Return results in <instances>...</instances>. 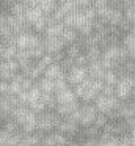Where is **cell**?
Here are the masks:
<instances>
[{"label": "cell", "mask_w": 135, "mask_h": 146, "mask_svg": "<svg viewBox=\"0 0 135 146\" xmlns=\"http://www.w3.org/2000/svg\"><path fill=\"white\" fill-rule=\"evenodd\" d=\"M127 60H129V57L121 46H110V47L102 50L100 63L104 64V68L107 71L108 69L110 71H119Z\"/></svg>", "instance_id": "1"}, {"label": "cell", "mask_w": 135, "mask_h": 146, "mask_svg": "<svg viewBox=\"0 0 135 146\" xmlns=\"http://www.w3.org/2000/svg\"><path fill=\"white\" fill-rule=\"evenodd\" d=\"M102 86H104L102 80H93V79L88 77L83 83H80V85H77V86H72V90H74V94L77 99L83 101L85 104H91V102H94L96 98L100 94Z\"/></svg>", "instance_id": "2"}, {"label": "cell", "mask_w": 135, "mask_h": 146, "mask_svg": "<svg viewBox=\"0 0 135 146\" xmlns=\"http://www.w3.org/2000/svg\"><path fill=\"white\" fill-rule=\"evenodd\" d=\"M97 113H99V111L96 110L94 104H83V105H80V107H78V110L75 111V113L72 115L69 119L78 121V123L83 124V126H90V124L94 123Z\"/></svg>", "instance_id": "3"}, {"label": "cell", "mask_w": 135, "mask_h": 146, "mask_svg": "<svg viewBox=\"0 0 135 146\" xmlns=\"http://www.w3.org/2000/svg\"><path fill=\"white\" fill-rule=\"evenodd\" d=\"M132 85H134V76H119L115 85V96L119 101H129L132 98Z\"/></svg>", "instance_id": "4"}, {"label": "cell", "mask_w": 135, "mask_h": 146, "mask_svg": "<svg viewBox=\"0 0 135 146\" xmlns=\"http://www.w3.org/2000/svg\"><path fill=\"white\" fill-rule=\"evenodd\" d=\"M119 102H121V101H119L116 96L99 94L96 98V101H94V107H96V110L99 111V113H104V115L108 116V115L119 105Z\"/></svg>", "instance_id": "5"}, {"label": "cell", "mask_w": 135, "mask_h": 146, "mask_svg": "<svg viewBox=\"0 0 135 146\" xmlns=\"http://www.w3.org/2000/svg\"><path fill=\"white\" fill-rule=\"evenodd\" d=\"M86 79H88L86 68L72 66L71 69L66 72V80H68L69 86H77V85H80V83H83Z\"/></svg>", "instance_id": "6"}, {"label": "cell", "mask_w": 135, "mask_h": 146, "mask_svg": "<svg viewBox=\"0 0 135 146\" xmlns=\"http://www.w3.org/2000/svg\"><path fill=\"white\" fill-rule=\"evenodd\" d=\"M19 72H21V68L16 60H8L0 63V74H2V80H5V82H11L13 77Z\"/></svg>", "instance_id": "7"}, {"label": "cell", "mask_w": 135, "mask_h": 146, "mask_svg": "<svg viewBox=\"0 0 135 146\" xmlns=\"http://www.w3.org/2000/svg\"><path fill=\"white\" fill-rule=\"evenodd\" d=\"M43 46L46 54H50V55L65 52V47H66L61 38H47V36H43Z\"/></svg>", "instance_id": "8"}, {"label": "cell", "mask_w": 135, "mask_h": 146, "mask_svg": "<svg viewBox=\"0 0 135 146\" xmlns=\"http://www.w3.org/2000/svg\"><path fill=\"white\" fill-rule=\"evenodd\" d=\"M36 124L41 127V129L47 130L52 126L60 124V115L58 113H41L39 118L36 119Z\"/></svg>", "instance_id": "9"}, {"label": "cell", "mask_w": 135, "mask_h": 146, "mask_svg": "<svg viewBox=\"0 0 135 146\" xmlns=\"http://www.w3.org/2000/svg\"><path fill=\"white\" fill-rule=\"evenodd\" d=\"M121 47L126 50L129 58H135V35L130 32H126L121 38Z\"/></svg>", "instance_id": "10"}, {"label": "cell", "mask_w": 135, "mask_h": 146, "mask_svg": "<svg viewBox=\"0 0 135 146\" xmlns=\"http://www.w3.org/2000/svg\"><path fill=\"white\" fill-rule=\"evenodd\" d=\"M88 71V77L93 80H104V76H105L107 69L104 68V64L100 61H96V63H90L86 66Z\"/></svg>", "instance_id": "11"}, {"label": "cell", "mask_w": 135, "mask_h": 146, "mask_svg": "<svg viewBox=\"0 0 135 146\" xmlns=\"http://www.w3.org/2000/svg\"><path fill=\"white\" fill-rule=\"evenodd\" d=\"M55 98H57V104H58V105L72 104V102L78 101V99L75 98L74 90H72L71 86H69V88H66V90H63V91H60V93H57V94H55Z\"/></svg>", "instance_id": "12"}, {"label": "cell", "mask_w": 135, "mask_h": 146, "mask_svg": "<svg viewBox=\"0 0 135 146\" xmlns=\"http://www.w3.org/2000/svg\"><path fill=\"white\" fill-rule=\"evenodd\" d=\"M43 77L50 79V80H60V79H65L66 77V72L63 71V68L60 66L58 63H53V64H50V66L46 69V72H44Z\"/></svg>", "instance_id": "13"}, {"label": "cell", "mask_w": 135, "mask_h": 146, "mask_svg": "<svg viewBox=\"0 0 135 146\" xmlns=\"http://www.w3.org/2000/svg\"><path fill=\"white\" fill-rule=\"evenodd\" d=\"M57 11L61 14V17H65L68 14H72L75 11H78V8H77L74 0H60L58 7H57Z\"/></svg>", "instance_id": "14"}, {"label": "cell", "mask_w": 135, "mask_h": 146, "mask_svg": "<svg viewBox=\"0 0 135 146\" xmlns=\"http://www.w3.org/2000/svg\"><path fill=\"white\" fill-rule=\"evenodd\" d=\"M78 102H72V104H65V105H57V113L60 115V116H66V118H71L72 115L75 113V111L78 110Z\"/></svg>", "instance_id": "15"}, {"label": "cell", "mask_w": 135, "mask_h": 146, "mask_svg": "<svg viewBox=\"0 0 135 146\" xmlns=\"http://www.w3.org/2000/svg\"><path fill=\"white\" fill-rule=\"evenodd\" d=\"M58 7V0H38V8L41 10V13L44 16H49Z\"/></svg>", "instance_id": "16"}, {"label": "cell", "mask_w": 135, "mask_h": 146, "mask_svg": "<svg viewBox=\"0 0 135 146\" xmlns=\"http://www.w3.org/2000/svg\"><path fill=\"white\" fill-rule=\"evenodd\" d=\"M85 57L88 60V64L90 63H96V61H100L102 58V49L97 47V46H93V47H86L83 50Z\"/></svg>", "instance_id": "17"}, {"label": "cell", "mask_w": 135, "mask_h": 146, "mask_svg": "<svg viewBox=\"0 0 135 146\" xmlns=\"http://www.w3.org/2000/svg\"><path fill=\"white\" fill-rule=\"evenodd\" d=\"M35 85L41 90V93H50V94H55V82L46 77H41L38 82H35Z\"/></svg>", "instance_id": "18"}, {"label": "cell", "mask_w": 135, "mask_h": 146, "mask_svg": "<svg viewBox=\"0 0 135 146\" xmlns=\"http://www.w3.org/2000/svg\"><path fill=\"white\" fill-rule=\"evenodd\" d=\"M44 17V14L41 13L39 8H33V10H27L25 11V22L28 24V27H33L38 21H41Z\"/></svg>", "instance_id": "19"}, {"label": "cell", "mask_w": 135, "mask_h": 146, "mask_svg": "<svg viewBox=\"0 0 135 146\" xmlns=\"http://www.w3.org/2000/svg\"><path fill=\"white\" fill-rule=\"evenodd\" d=\"M78 38H80V36H78L77 30L66 29L65 27V30H63V33H61V39H63V42H65V46H71V44H74V42H77Z\"/></svg>", "instance_id": "20"}, {"label": "cell", "mask_w": 135, "mask_h": 146, "mask_svg": "<svg viewBox=\"0 0 135 146\" xmlns=\"http://www.w3.org/2000/svg\"><path fill=\"white\" fill-rule=\"evenodd\" d=\"M63 30H65L63 22H60V24H50V25H47L46 32H44V36H47V38H61Z\"/></svg>", "instance_id": "21"}, {"label": "cell", "mask_w": 135, "mask_h": 146, "mask_svg": "<svg viewBox=\"0 0 135 146\" xmlns=\"http://www.w3.org/2000/svg\"><path fill=\"white\" fill-rule=\"evenodd\" d=\"M16 55H17V47L16 46H5L0 57H2L3 61H8V60H14Z\"/></svg>", "instance_id": "22"}, {"label": "cell", "mask_w": 135, "mask_h": 146, "mask_svg": "<svg viewBox=\"0 0 135 146\" xmlns=\"http://www.w3.org/2000/svg\"><path fill=\"white\" fill-rule=\"evenodd\" d=\"M118 79H119L118 72H116V71H110V69H108V71L105 72V76H104V80H102V82L105 83V85L115 86L116 82H118Z\"/></svg>", "instance_id": "23"}, {"label": "cell", "mask_w": 135, "mask_h": 146, "mask_svg": "<svg viewBox=\"0 0 135 146\" xmlns=\"http://www.w3.org/2000/svg\"><path fill=\"white\" fill-rule=\"evenodd\" d=\"M60 129H61L63 132H74V130L77 129V124H75L74 119H68V121L60 124Z\"/></svg>", "instance_id": "24"}, {"label": "cell", "mask_w": 135, "mask_h": 146, "mask_svg": "<svg viewBox=\"0 0 135 146\" xmlns=\"http://www.w3.org/2000/svg\"><path fill=\"white\" fill-rule=\"evenodd\" d=\"M74 2H75V5H77L78 11L86 10V8L93 7V0H74Z\"/></svg>", "instance_id": "25"}, {"label": "cell", "mask_w": 135, "mask_h": 146, "mask_svg": "<svg viewBox=\"0 0 135 146\" xmlns=\"http://www.w3.org/2000/svg\"><path fill=\"white\" fill-rule=\"evenodd\" d=\"M105 7H110L108 0H93V8L96 11L102 10V8H105Z\"/></svg>", "instance_id": "26"}, {"label": "cell", "mask_w": 135, "mask_h": 146, "mask_svg": "<svg viewBox=\"0 0 135 146\" xmlns=\"http://www.w3.org/2000/svg\"><path fill=\"white\" fill-rule=\"evenodd\" d=\"M9 94V82H5V80H0V96L5 98V96Z\"/></svg>", "instance_id": "27"}, {"label": "cell", "mask_w": 135, "mask_h": 146, "mask_svg": "<svg viewBox=\"0 0 135 146\" xmlns=\"http://www.w3.org/2000/svg\"><path fill=\"white\" fill-rule=\"evenodd\" d=\"M24 7L27 10H33V8H38V0H21Z\"/></svg>", "instance_id": "28"}, {"label": "cell", "mask_w": 135, "mask_h": 146, "mask_svg": "<svg viewBox=\"0 0 135 146\" xmlns=\"http://www.w3.org/2000/svg\"><path fill=\"white\" fill-rule=\"evenodd\" d=\"M108 3L112 5V7L121 8V3H122V0H108Z\"/></svg>", "instance_id": "29"}, {"label": "cell", "mask_w": 135, "mask_h": 146, "mask_svg": "<svg viewBox=\"0 0 135 146\" xmlns=\"http://www.w3.org/2000/svg\"><path fill=\"white\" fill-rule=\"evenodd\" d=\"M130 99H135V77H134V85H132V98Z\"/></svg>", "instance_id": "30"}, {"label": "cell", "mask_w": 135, "mask_h": 146, "mask_svg": "<svg viewBox=\"0 0 135 146\" xmlns=\"http://www.w3.org/2000/svg\"><path fill=\"white\" fill-rule=\"evenodd\" d=\"M2 61H3V60H2V57H0V63H2Z\"/></svg>", "instance_id": "31"}, {"label": "cell", "mask_w": 135, "mask_h": 146, "mask_svg": "<svg viewBox=\"0 0 135 146\" xmlns=\"http://www.w3.org/2000/svg\"><path fill=\"white\" fill-rule=\"evenodd\" d=\"M0 80H2V74H0Z\"/></svg>", "instance_id": "32"}]
</instances>
